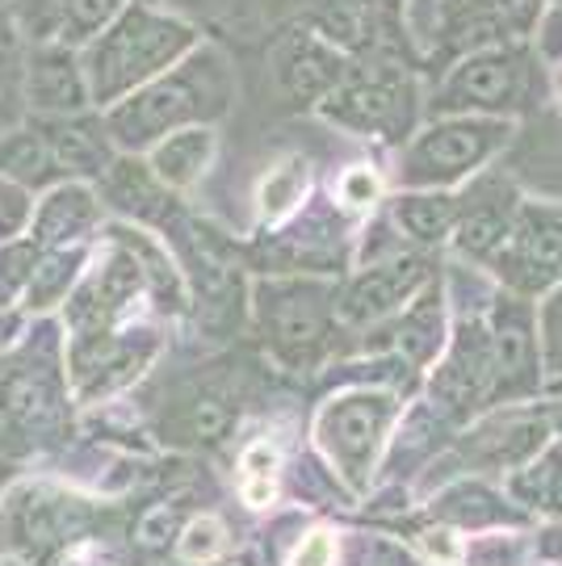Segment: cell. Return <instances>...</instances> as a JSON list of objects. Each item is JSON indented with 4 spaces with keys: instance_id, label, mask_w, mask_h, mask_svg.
Segmentation results:
<instances>
[{
    "instance_id": "3957f363",
    "label": "cell",
    "mask_w": 562,
    "mask_h": 566,
    "mask_svg": "<svg viewBox=\"0 0 562 566\" xmlns=\"http://www.w3.org/2000/svg\"><path fill=\"white\" fill-rule=\"evenodd\" d=\"M524 269L542 285L562 273V227H533L524 235Z\"/></svg>"
},
{
    "instance_id": "ac0fdd59",
    "label": "cell",
    "mask_w": 562,
    "mask_h": 566,
    "mask_svg": "<svg viewBox=\"0 0 562 566\" xmlns=\"http://www.w3.org/2000/svg\"><path fill=\"white\" fill-rule=\"evenodd\" d=\"M554 507H559V512H562V486H559V495H554Z\"/></svg>"
},
{
    "instance_id": "ba28073f",
    "label": "cell",
    "mask_w": 562,
    "mask_h": 566,
    "mask_svg": "<svg viewBox=\"0 0 562 566\" xmlns=\"http://www.w3.org/2000/svg\"><path fill=\"white\" fill-rule=\"evenodd\" d=\"M299 189H302V177H290V181H273V185H264V214H285L290 206H294V198H299Z\"/></svg>"
},
{
    "instance_id": "8992f818",
    "label": "cell",
    "mask_w": 562,
    "mask_h": 566,
    "mask_svg": "<svg viewBox=\"0 0 562 566\" xmlns=\"http://www.w3.org/2000/svg\"><path fill=\"white\" fill-rule=\"evenodd\" d=\"M399 219L412 227L416 235L428 240V235H437V231L445 227V206L441 202H407L399 210Z\"/></svg>"
},
{
    "instance_id": "52a82bcc",
    "label": "cell",
    "mask_w": 562,
    "mask_h": 566,
    "mask_svg": "<svg viewBox=\"0 0 562 566\" xmlns=\"http://www.w3.org/2000/svg\"><path fill=\"white\" fill-rule=\"evenodd\" d=\"M341 193L348 206H370L374 198H378V177H374L370 168H353V172L341 181Z\"/></svg>"
},
{
    "instance_id": "9a60e30c",
    "label": "cell",
    "mask_w": 562,
    "mask_h": 566,
    "mask_svg": "<svg viewBox=\"0 0 562 566\" xmlns=\"http://www.w3.org/2000/svg\"><path fill=\"white\" fill-rule=\"evenodd\" d=\"M273 465H278V453L269 446H252L243 453V470H248V474H269Z\"/></svg>"
},
{
    "instance_id": "5bb4252c",
    "label": "cell",
    "mask_w": 562,
    "mask_h": 566,
    "mask_svg": "<svg viewBox=\"0 0 562 566\" xmlns=\"http://www.w3.org/2000/svg\"><path fill=\"white\" fill-rule=\"evenodd\" d=\"M554 465H559V458H550L545 465H538V470H529L533 479H517V495H521V500H538V495H542L545 486H550V470H554Z\"/></svg>"
},
{
    "instance_id": "7c38bea8",
    "label": "cell",
    "mask_w": 562,
    "mask_h": 566,
    "mask_svg": "<svg viewBox=\"0 0 562 566\" xmlns=\"http://www.w3.org/2000/svg\"><path fill=\"white\" fill-rule=\"evenodd\" d=\"M496 240H500V223H496V219H475V223H466V231H462V243L475 248V252L491 248Z\"/></svg>"
},
{
    "instance_id": "2e32d148",
    "label": "cell",
    "mask_w": 562,
    "mask_h": 566,
    "mask_svg": "<svg viewBox=\"0 0 562 566\" xmlns=\"http://www.w3.org/2000/svg\"><path fill=\"white\" fill-rule=\"evenodd\" d=\"M243 500H248L252 507H264L269 500H273V479H261V474H257L252 483L243 486Z\"/></svg>"
},
{
    "instance_id": "9c48e42d",
    "label": "cell",
    "mask_w": 562,
    "mask_h": 566,
    "mask_svg": "<svg viewBox=\"0 0 562 566\" xmlns=\"http://www.w3.org/2000/svg\"><path fill=\"white\" fill-rule=\"evenodd\" d=\"M445 507H454V516H462V521H491L496 512H491V500L482 495V491H462V495H454Z\"/></svg>"
},
{
    "instance_id": "e0dca14e",
    "label": "cell",
    "mask_w": 562,
    "mask_h": 566,
    "mask_svg": "<svg viewBox=\"0 0 562 566\" xmlns=\"http://www.w3.org/2000/svg\"><path fill=\"white\" fill-rule=\"evenodd\" d=\"M428 549L441 554V558H454V554H458V549L449 546V537H428Z\"/></svg>"
},
{
    "instance_id": "30bf717a",
    "label": "cell",
    "mask_w": 562,
    "mask_h": 566,
    "mask_svg": "<svg viewBox=\"0 0 562 566\" xmlns=\"http://www.w3.org/2000/svg\"><path fill=\"white\" fill-rule=\"evenodd\" d=\"M332 537L327 533H311L306 542L299 546V554H294V563L290 566H332Z\"/></svg>"
},
{
    "instance_id": "5b68a950",
    "label": "cell",
    "mask_w": 562,
    "mask_h": 566,
    "mask_svg": "<svg viewBox=\"0 0 562 566\" xmlns=\"http://www.w3.org/2000/svg\"><path fill=\"white\" fill-rule=\"evenodd\" d=\"M219 549H222V525L219 521L201 516V521H194V525L185 528V537H181L185 563H206V558H215Z\"/></svg>"
},
{
    "instance_id": "6da1fadb",
    "label": "cell",
    "mask_w": 562,
    "mask_h": 566,
    "mask_svg": "<svg viewBox=\"0 0 562 566\" xmlns=\"http://www.w3.org/2000/svg\"><path fill=\"white\" fill-rule=\"evenodd\" d=\"M382 420H386V403H370V399H348V403H341L327 416L323 432L341 441V462L348 470V479L365 474V462L374 453V437H378Z\"/></svg>"
},
{
    "instance_id": "277c9868",
    "label": "cell",
    "mask_w": 562,
    "mask_h": 566,
    "mask_svg": "<svg viewBox=\"0 0 562 566\" xmlns=\"http://www.w3.org/2000/svg\"><path fill=\"white\" fill-rule=\"evenodd\" d=\"M206 151H210L206 135H181V139L168 143V147L160 151V172L164 177H173V181H189L194 168L206 160Z\"/></svg>"
},
{
    "instance_id": "8fae6325",
    "label": "cell",
    "mask_w": 562,
    "mask_h": 566,
    "mask_svg": "<svg viewBox=\"0 0 562 566\" xmlns=\"http://www.w3.org/2000/svg\"><path fill=\"white\" fill-rule=\"evenodd\" d=\"M222 428H227V407H219V403H198V407H194V432H198L201 441L219 437Z\"/></svg>"
},
{
    "instance_id": "7a4b0ae2",
    "label": "cell",
    "mask_w": 562,
    "mask_h": 566,
    "mask_svg": "<svg viewBox=\"0 0 562 566\" xmlns=\"http://www.w3.org/2000/svg\"><path fill=\"white\" fill-rule=\"evenodd\" d=\"M416 282V264H399V269H386V273H374L365 277L353 294H348V319H365V315H382L386 306L399 303V294Z\"/></svg>"
},
{
    "instance_id": "4fadbf2b",
    "label": "cell",
    "mask_w": 562,
    "mask_h": 566,
    "mask_svg": "<svg viewBox=\"0 0 562 566\" xmlns=\"http://www.w3.org/2000/svg\"><path fill=\"white\" fill-rule=\"evenodd\" d=\"M173 521H177V516H173V507H160V512H152V516L143 521L139 537L147 542V546H160L164 537L173 533Z\"/></svg>"
}]
</instances>
